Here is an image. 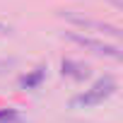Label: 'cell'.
<instances>
[{"label": "cell", "instance_id": "1", "mask_svg": "<svg viewBox=\"0 0 123 123\" xmlns=\"http://www.w3.org/2000/svg\"><path fill=\"white\" fill-rule=\"evenodd\" d=\"M113 92H116V82H113L111 77H104V80H99L89 92L75 97V99H73V106H92V104H99V101H104L106 97H111Z\"/></svg>", "mask_w": 123, "mask_h": 123}, {"label": "cell", "instance_id": "2", "mask_svg": "<svg viewBox=\"0 0 123 123\" xmlns=\"http://www.w3.org/2000/svg\"><path fill=\"white\" fill-rule=\"evenodd\" d=\"M65 36H68L70 41L85 46V48L97 51V53H104V55H111V58H121V51H118L116 46H106V43H101V41H94V39H89V36H80V34H65Z\"/></svg>", "mask_w": 123, "mask_h": 123}, {"label": "cell", "instance_id": "3", "mask_svg": "<svg viewBox=\"0 0 123 123\" xmlns=\"http://www.w3.org/2000/svg\"><path fill=\"white\" fill-rule=\"evenodd\" d=\"M63 17H68V19H70V22H75V24L89 27V29H104V31H109V34H113V36H118V34H121L116 27H109V24H101V22H92V19H85V17H77V15H68V12H63Z\"/></svg>", "mask_w": 123, "mask_h": 123}, {"label": "cell", "instance_id": "4", "mask_svg": "<svg viewBox=\"0 0 123 123\" xmlns=\"http://www.w3.org/2000/svg\"><path fill=\"white\" fill-rule=\"evenodd\" d=\"M41 80H43V68H39V70H36L34 75H29V77L24 75V77L19 80V85H22V87H27V89H31V87H36Z\"/></svg>", "mask_w": 123, "mask_h": 123}, {"label": "cell", "instance_id": "5", "mask_svg": "<svg viewBox=\"0 0 123 123\" xmlns=\"http://www.w3.org/2000/svg\"><path fill=\"white\" fill-rule=\"evenodd\" d=\"M17 118V111L15 109H0V123H10Z\"/></svg>", "mask_w": 123, "mask_h": 123}, {"label": "cell", "instance_id": "6", "mask_svg": "<svg viewBox=\"0 0 123 123\" xmlns=\"http://www.w3.org/2000/svg\"><path fill=\"white\" fill-rule=\"evenodd\" d=\"M5 31H10V29H7L5 24H0V34H5Z\"/></svg>", "mask_w": 123, "mask_h": 123}]
</instances>
